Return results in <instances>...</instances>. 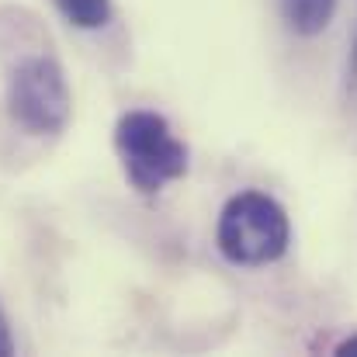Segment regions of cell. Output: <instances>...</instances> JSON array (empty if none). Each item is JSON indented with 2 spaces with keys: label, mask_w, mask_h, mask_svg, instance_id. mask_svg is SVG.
Returning a JSON list of instances; mask_svg holds the SVG:
<instances>
[{
  "label": "cell",
  "mask_w": 357,
  "mask_h": 357,
  "mask_svg": "<svg viewBox=\"0 0 357 357\" xmlns=\"http://www.w3.org/2000/svg\"><path fill=\"white\" fill-rule=\"evenodd\" d=\"M351 77L357 80V35H354V49H351Z\"/></svg>",
  "instance_id": "ba28073f"
},
{
  "label": "cell",
  "mask_w": 357,
  "mask_h": 357,
  "mask_svg": "<svg viewBox=\"0 0 357 357\" xmlns=\"http://www.w3.org/2000/svg\"><path fill=\"white\" fill-rule=\"evenodd\" d=\"M7 112L31 135H59L70 115L73 98L63 66L45 56H24L7 77Z\"/></svg>",
  "instance_id": "3957f363"
},
{
  "label": "cell",
  "mask_w": 357,
  "mask_h": 357,
  "mask_svg": "<svg viewBox=\"0 0 357 357\" xmlns=\"http://www.w3.org/2000/svg\"><path fill=\"white\" fill-rule=\"evenodd\" d=\"M115 149L128 184L139 195H156L188 174V146L156 112H125L115 125Z\"/></svg>",
  "instance_id": "6da1fadb"
},
{
  "label": "cell",
  "mask_w": 357,
  "mask_h": 357,
  "mask_svg": "<svg viewBox=\"0 0 357 357\" xmlns=\"http://www.w3.org/2000/svg\"><path fill=\"white\" fill-rule=\"evenodd\" d=\"M14 351V340H10V330H7V319H3V312H0V357L10 354Z\"/></svg>",
  "instance_id": "8992f818"
},
{
  "label": "cell",
  "mask_w": 357,
  "mask_h": 357,
  "mask_svg": "<svg viewBox=\"0 0 357 357\" xmlns=\"http://www.w3.org/2000/svg\"><path fill=\"white\" fill-rule=\"evenodd\" d=\"M219 250L236 267H264L288 253L291 226L284 208L260 191H243L226 202L219 215Z\"/></svg>",
  "instance_id": "7a4b0ae2"
},
{
  "label": "cell",
  "mask_w": 357,
  "mask_h": 357,
  "mask_svg": "<svg viewBox=\"0 0 357 357\" xmlns=\"http://www.w3.org/2000/svg\"><path fill=\"white\" fill-rule=\"evenodd\" d=\"M337 0H281V14L288 21V28L302 38H316L319 31H326V24L333 21Z\"/></svg>",
  "instance_id": "277c9868"
},
{
  "label": "cell",
  "mask_w": 357,
  "mask_h": 357,
  "mask_svg": "<svg viewBox=\"0 0 357 357\" xmlns=\"http://www.w3.org/2000/svg\"><path fill=\"white\" fill-rule=\"evenodd\" d=\"M52 3L73 28H84V31L105 28L112 21V0H52Z\"/></svg>",
  "instance_id": "5b68a950"
},
{
  "label": "cell",
  "mask_w": 357,
  "mask_h": 357,
  "mask_svg": "<svg viewBox=\"0 0 357 357\" xmlns=\"http://www.w3.org/2000/svg\"><path fill=\"white\" fill-rule=\"evenodd\" d=\"M337 354H340V357H357V333L337 344Z\"/></svg>",
  "instance_id": "52a82bcc"
}]
</instances>
